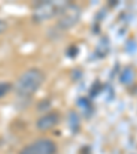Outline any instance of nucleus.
Wrapping results in <instances>:
<instances>
[{
  "mask_svg": "<svg viewBox=\"0 0 137 154\" xmlns=\"http://www.w3.org/2000/svg\"><path fill=\"white\" fill-rule=\"evenodd\" d=\"M45 81V74L38 67H29L16 79L13 90L21 99H30Z\"/></svg>",
  "mask_w": 137,
  "mask_h": 154,
  "instance_id": "f257e3e1",
  "label": "nucleus"
},
{
  "mask_svg": "<svg viewBox=\"0 0 137 154\" xmlns=\"http://www.w3.org/2000/svg\"><path fill=\"white\" fill-rule=\"evenodd\" d=\"M64 3L61 2H38L34 4L33 7V19L36 22H45V21H49V19L58 17V14L61 13L62 7Z\"/></svg>",
  "mask_w": 137,
  "mask_h": 154,
  "instance_id": "f03ea898",
  "label": "nucleus"
},
{
  "mask_svg": "<svg viewBox=\"0 0 137 154\" xmlns=\"http://www.w3.org/2000/svg\"><path fill=\"white\" fill-rule=\"evenodd\" d=\"M58 26L63 30L71 29L81 18V8L74 3H64L61 13L58 14Z\"/></svg>",
  "mask_w": 137,
  "mask_h": 154,
  "instance_id": "7ed1b4c3",
  "label": "nucleus"
},
{
  "mask_svg": "<svg viewBox=\"0 0 137 154\" xmlns=\"http://www.w3.org/2000/svg\"><path fill=\"white\" fill-rule=\"evenodd\" d=\"M58 146L52 139L40 138L25 144L18 154H56Z\"/></svg>",
  "mask_w": 137,
  "mask_h": 154,
  "instance_id": "20e7f679",
  "label": "nucleus"
},
{
  "mask_svg": "<svg viewBox=\"0 0 137 154\" xmlns=\"http://www.w3.org/2000/svg\"><path fill=\"white\" fill-rule=\"evenodd\" d=\"M61 121V116L58 114L56 112H48L45 114H43L40 119L36 121V128L38 131L45 132V131H49V129L55 128L58 124Z\"/></svg>",
  "mask_w": 137,
  "mask_h": 154,
  "instance_id": "39448f33",
  "label": "nucleus"
},
{
  "mask_svg": "<svg viewBox=\"0 0 137 154\" xmlns=\"http://www.w3.org/2000/svg\"><path fill=\"white\" fill-rule=\"evenodd\" d=\"M13 90V84L8 81H0V99L4 98L6 95H8Z\"/></svg>",
  "mask_w": 137,
  "mask_h": 154,
  "instance_id": "423d86ee",
  "label": "nucleus"
},
{
  "mask_svg": "<svg viewBox=\"0 0 137 154\" xmlns=\"http://www.w3.org/2000/svg\"><path fill=\"white\" fill-rule=\"evenodd\" d=\"M6 29H7V22L4 19L0 18V35H3V33L6 32Z\"/></svg>",
  "mask_w": 137,
  "mask_h": 154,
  "instance_id": "0eeeda50",
  "label": "nucleus"
}]
</instances>
